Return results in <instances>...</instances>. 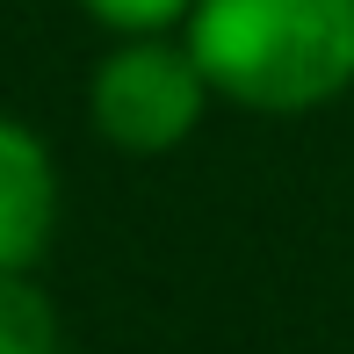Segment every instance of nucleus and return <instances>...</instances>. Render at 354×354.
<instances>
[{
	"mask_svg": "<svg viewBox=\"0 0 354 354\" xmlns=\"http://www.w3.org/2000/svg\"><path fill=\"white\" fill-rule=\"evenodd\" d=\"M44 354H58V347H44Z\"/></svg>",
	"mask_w": 354,
	"mask_h": 354,
	"instance_id": "nucleus-5",
	"label": "nucleus"
},
{
	"mask_svg": "<svg viewBox=\"0 0 354 354\" xmlns=\"http://www.w3.org/2000/svg\"><path fill=\"white\" fill-rule=\"evenodd\" d=\"M58 224V167L29 123L0 116V275H29Z\"/></svg>",
	"mask_w": 354,
	"mask_h": 354,
	"instance_id": "nucleus-3",
	"label": "nucleus"
},
{
	"mask_svg": "<svg viewBox=\"0 0 354 354\" xmlns=\"http://www.w3.org/2000/svg\"><path fill=\"white\" fill-rule=\"evenodd\" d=\"M188 58L253 116H311L354 87V0H196Z\"/></svg>",
	"mask_w": 354,
	"mask_h": 354,
	"instance_id": "nucleus-1",
	"label": "nucleus"
},
{
	"mask_svg": "<svg viewBox=\"0 0 354 354\" xmlns=\"http://www.w3.org/2000/svg\"><path fill=\"white\" fill-rule=\"evenodd\" d=\"M210 109V80L188 58V44L131 37L123 51H109L87 80V116L116 152H174Z\"/></svg>",
	"mask_w": 354,
	"mask_h": 354,
	"instance_id": "nucleus-2",
	"label": "nucleus"
},
{
	"mask_svg": "<svg viewBox=\"0 0 354 354\" xmlns=\"http://www.w3.org/2000/svg\"><path fill=\"white\" fill-rule=\"evenodd\" d=\"M80 8H87L102 29H123V37H159V29L188 22V8H196V0H80Z\"/></svg>",
	"mask_w": 354,
	"mask_h": 354,
	"instance_id": "nucleus-4",
	"label": "nucleus"
}]
</instances>
